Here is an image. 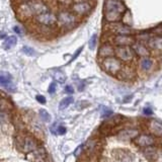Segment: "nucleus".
Masks as SVG:
<instances>
[{"instance_id": "nucleus-25", "label": "nucleus", "mask_w": 162, "mask_h": 162, "mask_svg": "<svg viewBox=\"0 0 162 162\" xmlns=\"http://www.w3.org/2000/svg\"><path fill=\"white\" fill-rule=\"evenodd\" d=\"M22 52H24L25 55H28V56H31V57H34L35 55V51L34 50L33 48H30V47H28V46H24V48H22Z\"/></svg>"}, {"instance_id": "nucleus-28", "label": "nucleus", "mask_w": 162, "mask_h": 162, "mask_svg": "<svg viewBox=\"0 0 162 162\" xmlns=\"http://www.w3.org/2000/svg\"><path fill=\"white\" fill-rule=\"evenodd\" d=\"M112 114L111 110L107 109V107H102V111H101V116L102 118H107Z\"/></svg>"}, {"instance_id": "nucleus-12", "label": "nucleus", "mask_w": 162, "mask_h": 162, "mask_svg": "<svg viewBox=\"0 0 162 162\" xmlns=\"http://www.w3.org/2000/svg\"><path fill=\"white\" fill-rule=\"evenodd\" d=\"M0 85L2 87L6 88L7 90H14L15 86L12 82V76L5 71L0 72Z\"/></svg>"}, {"instance_id": "nucleus-26", "label": "nucleus", "mask_w": 162, "mask_h": 162, "mask_svg": "<svg viewBox=\"0 0 162 162\" xmlns=\"http://www.w3.org/2000/svg\"><path fill=\"white\" fill-rule=\"evenodd\" d=\"M40 118H42V120L44 122H50V120H51V116L48 114V111L46 110H40Z\"/></svg>"}, {"instance_id": "nucleus-22", "label": "nucleus", "mask_w": 162, "mask_h": 162, "mask_svg": "<svg viewBox=\"0 0 162 162\" xmlns=\"http://www.w3.org/2000/svg\"><path fill=\"white\" fill-rule=\"evenodd\" d=\"M118 160L120 162H132V157L129 155V153H121V151H119Z\"/></svg>"}, {"instance_id": "nucleus-6", "label": "nucleus", "mask_w": 162, "mask_h": 162, "mask_svg": "<svg viewBox=\"0 0 162 162\" xmlns=\"http://www.w3.org/2000/svg\"><path fill=\"white\" fill-rule=\"evenodd\" d=\"M25 10H28L29 14H34L37 16L49 11L46 4L40 1H38V0H34V1L29 2L25 5Z\"/></svg>"}, {"instance_id": "nucleus-1", "label": "nucleus", "mask_w": 162, "mask_h": 162, "mask_svg": "<svg viewBox=\"0 0 162 162\" xmlns=\"http://www.w3.org/2000/svg\"><path fill=\"white\" fill-rule=\"evenodd\" d=\"M126 10L127 8L121 0H105L103 5V19L107 24L120 21Z\"/></svg>"}, {"instance_id": "nucleus-24", "label": "nucleus", "mask_w": 162, "mask_h": 162, "mask_svg": "<svg viewBox=\"0 0 162 162\" xmlns=\"http://www.w3.org/2000/svg\"><path fill=\"white\" fill-rule=\"evenodd\" d=\"M96 44H97V35H93L90 38V40H89V43H88L89 49H90V50H94L96 47Z\"/></svg>"}, {"instance_id": "nucleus-19", "label": "nucleus", "mask_w": 162, "mask_h": 162, "mask_svg": "<svg viewBox=\"0 0 162 162\" xmlns=\"http://www.w3.org/2000/svg\"><path fill=\"white\" fill-rule=\"evenodd\" d=\"M138 132L135 131V130H125L121 134H120V137L122 139H131L137 136Z\"/></svg>"}, {"instance_id": "nucleus-32", "label": "nucleus", "mask_w": 162, "mask_h": 162, "mask_svg": "<svg viewBox=\"0 0 162 162\" xmlns=\"http://www.w3.org/2000/svg\"><path fill=\"white\" fill-rule=\"evenodd\" d=\"M57 133L59 135H63L66 133V128L63 127V126H59V127L57 128Z\"/></svg>"}, {"instance_id": "nucleus-11", "label": "nucleus", "mask_w": 162, "mask_h": 162, "mask_svg": "<svg viewBox=\"0 0 162 162\" xmlns=\"http://www.w3.org/2000/svg\"><path fill=\"white\" fill-rule=\"evenodd\" d=\"M132 48H133L134 53L141 58L148 57V56H150V54H151L150 49L148 48V46H146L143 42H141V40H139V42H135V44L132 46Z\"/></svg>"}, {"instance_id": "nucleus-37", "label": "nucleus", "mask_w": 162, "mask_h": 162, "mask_svg": "<svg viewBox=\"0 0 162 162\" xmlns=\"http://www.w3.org/2000/svg\"><path fill=\"white\" fill-rule=\"evenodd\" d=\"M76 2H81V1H86V0H74Z\"/></svg>"}, {"instance_id": "nucleus-17", "label": "nucleus", "mask_w": 162, "mask_h": 162, "mask_svg": "<svg viewBox=\"0 0 162 162\" xmlns=\"http://www.w3.org/2000/svg\"><path fill=\"white\" fill-rule=\"evenodd\" d=\"M150 131L157 136L162 137V123L160 121L153 120L150 122Z\"/></svg>"}, {"instance_id": "nucleus-4", "label": "nucleus", "mask_w": 162, "mask_h": 162, "mask_svg": "<svg viewBox=\"0 0 162 162\" xmlns=\"http://www.w3.org/2000/svg\"><path fill=\"white\" fill-rule=\"evenodd\" d=\"M106 30H109L111 31V34L114 35H133L134 30L130 28L129 25L122 24L120 21L116 22H110L105 26Z\"/></svg>"}, {"instance_id": "nucleus-5", "label": "nucleus", "mask_w": 162, "mask_h": 162, "mask_svg": "<svg viewBox=\"0 0 162 162\" xmlns=\"http://www.w3.org/2000/svg\"><path fill=\"white\" fill-rule=\"evenodd\" d=\"M115 55L122 62L129 64L134 60L135 53L132 47H116L115 49Z\"/></svg>"}, {"instance_id": "nucleus-21", "label": "nucleus", "mask_w": 162, "mask_h": 162, "mask_svg": "<svg viewBox=\"0 0 162 162\" xmlns=\"http://www.w3.org/2000/svg\"><path fill=\"white\" fill-rule=\"evenodd\" d=\"M72 102H73V97L68 96V97L63 98V100H61V102H60V105H59V109L60 110H64V109H66L67 106H69Z\"/></svg>"}, {"instance_id": "nucleus-3", "label": "nucleus", "mask_w": 162, "mask_h": 162, "mask_svg": "<svg viewBox=\"0 0 162 162\" xmlns=\"http://www.w3.org/2000/svg\"><path fill=\"white\" fill-rule=\"evenodd\" d=\"M57 20L60 24V25L65 29L73 28L76 24V22H77V19H76L75 13L67 11V10L61 11L57 16Z\"/></svg>"}, {"instance_id": "nucleus-9", "label": "nucleus", "mask_w": 162, "mask_h": 162, "mask_svg": "<svg viewBox=\"0 0 162 162\" xmlns=\"http://www.w3.org/2000/svg\"><path fill=\"white\" fill-rule=\"evenodd\" d=\"M118 78L121 80H125V81H130L133 80L136 76V72H135V69L131 65H125L123 66L122 70L118 73Z\"/></svg>"}, {"instance_id": "nucleus-18", "label": "nucleus", "mask_w": 162, "mask_h": 162, "mask_svg": "<svg viewBox=\"0 0 162 162\" xmlns=\"http://www.w3.org/2000/svg\"><path fill=\"white\" fill-rule=\"evenodd\" d=\"M16 42H17V39H16V37H14V35L7 37L6 40H4V43H3V49H5V50H9V49H11L15 46Z\"/></svg>"}, {"instance_id": "nucleus-2", "label": "nucleus", "mask_w": 162, "mask_h": 162, "mask_svg": "<svg viewBox=\"0 0 162 162\" xmlns=\"http://www.w3.org/2000/svg\"><path fill=\"white\" fill-rule=\"evenodd\" d=\"M123 62L115 56L103 58L101 62L102 69L111 75H118V73L123 68Z\"/></svg>"}, {"instance_id": "nucleus-15", "label": "nucleus", "mask_w": 162, "mask_h": 162, "mask_svg": "<svg viewBox=\"0 0 162 162\" xmlns=\"http://www.w3.org/2000/svg\"><path fill=\"white\" fill-rule=\"evenodd\" d=\"M115 49L114 45L111 43L107 42L101 45V47L100 48V51H98V56L100 58H107V57H111L115 56Z\"/></svg>"}, {"instance_id": "nucleus-31", "label": "nucleus", "mask_w": 162, "mask_h": 162, "mask_svg": "<svg viewBox=\"0 0 162 162\" xmlns=\"http://www.w3.org/2000/svg\"><path fill=\"white\" fill-rule=\"evenodd\" d=\"M13 30H14L15 33L19 34V35H22V34H24V30H22V29L20 28L19 25H14V26H13Z\"/></svg>"}, {"instance_id": "nucleus-8", "label": "nucleus", "mask_w": 162, "mask_h": 162, "mask_svg": "<svg viewBox=\"0 0 162 162\" xmlns=\"http://www.w3.org/2000/svg\"><path fill=\"white\" fill-rule=\"evenodd\" d=\"M72 11L73 13L77 15H85L91 11L92 5L88 1H81V2H76L75 4L72 5Z\"/></svg>"}, {"instance_id": "nucleus-27", "label": "nucleus", "mask_w": 162, "mask_h": 162, "mask_svg": "<svg viewBox=\"0 0 162 162\" xmlns=\"http://www.w3.org/2000/svg\"><path fill=\"white\" fill-rule=\"evenodd\" d=\"M9 120V116L6 114V112H4L3 111H0V123H6Z\"/></svg>"}, {"instance_id": "nucleus-33", "label": "nucleus", "mask_w": 162, "mask_h": 162, "mask_svg": "<svg viewBox=\"0 0 162 162\" xmlns=\"http://www.w3.org/2000/svg\"><path fill=\"white\" fill-rule=\"evenodd\" d=\"M82 50H83V47H81V48H79V49H78V50H77V51H76V53L74 54V56H73V57H72V59L70 60V63H71L72 61H74V60L76 59V58H77V57L79 56V54L81 53V51H82Z\"/></svg>"}, {"instance_id": "nucleus-20", "label": "nucleus", "mask_w": 162, "mask_h": 162, "mask_svg": "<svg viewBox=\"0 0 162 162\" xmlns=\"http://www.w3.org/2000/svg\"><path fill=\"white\" fill-rule=\"evenodd\" d=\"M35 141L33 140V139L30 138V137L25 138L24 150H25L26 152H30V151L35 150Z\"/></svg>"}, {"instance_id": "nucleus-16", "label": "nucleus", "mask_w": 162, "mask_h": 162, "mask_svg": "<svg viewBox=\"0 0 162 162\" xmlns=\"http://www.w3.org/2000/svg\"><path fill=\"white\" fill-rule=\"evenodd\" d=\"M135 143L141 147H148V146L153 145L154 139L151 136H149V135H142V136L138 137L136 140H135Z\"/></svg>"}, {"instance_id": "nucleus-7", "label": "nucleus", "mask_w": 162, "mask_h": 162, "mask_svg": "<svg viewBox=\"0 0 162 162\" xmlns=\"http://www.w3.org/2000/svg\"><path fill=\"white\" fill-rule=\"evenodd\" d=\"M136 42L132 35H115L112 38V44L116 47H132Z\"/></svg>"}, {"instance_id": "nucleus-35", "label": "nucleus", "mask_w": 162, "mask_h": 162, "mask_svg": "<svg viewBox=\"0 0 162 162\" xmlns=\"http://www.w3.org/2000/svg\"><path fill=\"white\" fill-rule=\"evenodd\" d=\"M143 112H144V114H145L146 116H150V115H152V114H153V111H152V110H151V107H145V109L143 110Z\"/></svg>"}, {"instance_id": "nucleus-23", "label": "nucleus", "mask_w": 162, "mask_h": 162, "mask_svg": "<svg viewBox=\"0 0 162 162\" xmlns=\"http://www.w3.org/2000/svg\"><path fill=\"white\" fill-rule=\"evenodd\" d=\"M54 78H55L57 81H59L60 83H63L66 80V76L64 75V73L61 71H56L54 73Z\"/></svg>"}, {"instance_id": "nucleus-29", "label": "nucleus", "mask_w": 162, "mask_h": 162, "mask_svg": "<svg viewBox=\"0 0 162 162\" xmlns=\"http://www.w3.org/2000/svg\"><path fill=\"white\" fill-rule=\"evenodd\" d=\"M56 88H57V84H56V82H52V83L50 84V86H49V89H48L49 93H51V94L55 93Z\"/></svg>"}, {"instance_id": "nucleus-34", "label": "nucleus", "mask_w": 162, "mask_h": 162, "mask_svg": "<svg viewBox=\"0 0 162 162\" xmlns=\"http://www.w3.org/2000/svg\"><path fill=\"white\" fill-rule=\"evenodd\" d=\"M37 100L40 102V103H42V105H44V103H46V98H45V96L43 95H37Z\"/></svg>"}, {"instance_id": "nucleus-36", "label": "nucleus", "mask_w": 162, "mask_h": 162, "mask_svg": "<svg viewBox=\"0 0 162 162\" xmlns=\"http://www.w3.org/2000/svg\"><path fill=\"white\" fill-rule=\"evenodd\" d=\"M65 91L67 93H69V94H72L74 92V89H73V87L71 86V85H67V86L65 87Z\"/></svg>"}, {"instance_id": "nucleus-14", "label": "nucleus", "mask_w": 162, "mask_h": 162, "mask_svg": "<svg viewBox=\"0 0 162 162\" xmlns=\"http://www.w3.org/2000/svg\"><path fill=\"white\" fill-rule=\"evenodd\" d=\"M155 65V60L151 57H143L139 61V67H140L141 71H143L144 73H149L152 71V69L154 68Z\"/></svg>"}, {"instance_id": "nucleus-10", "label": "nucleus", "mask_w": 162, "mask_h": 162, "mask_svg": "<svg viewBox=\"0 0 162 162\" xmlns=\"http://www.w3.org/2000/svg\"><path fill=\"white\" fill-rule=\"evenodd\" d=\"M147 46L152 52H162V35H154L150 37L147 40Z\"/></svg>"}, {"instance_id": "nucleus-30", "label": "nucleus", "mask_w": 162, "mask_h": 162, "mask_svg": "<svg viewBox=\"0 0 162 162\" xmlns=\"http://www.w3.org/2000/svg\"><path fill=\"white\" fill-rule=\"evenodd\" d=\"M152 33L154 34V35H162V24H161V25H159L158 28L153 29Z\"/></svg>"}, {"instance_id": "nucleus-13", "label": "nucleus", "mask_w": 162, "mask_h": 162, "mask_svg": "<svg viewBox=\"0 0 162 162\" xmlns=\"http://www.w3.org/2000/svg\"><path fill=\"white\" fill-rule=\"evenodd\" d=\"M35 19H37V21L40 22V24L53 25L57 21V17L54 13L47 11V12L43 13V14H40L38 16H35Z\"/></svg>"}]
</instances>
